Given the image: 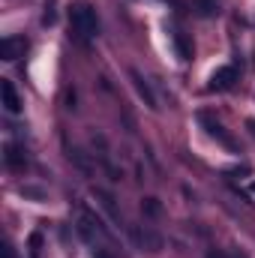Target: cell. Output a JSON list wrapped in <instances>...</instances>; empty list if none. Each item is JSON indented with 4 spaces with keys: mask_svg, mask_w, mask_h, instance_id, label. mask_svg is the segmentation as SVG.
<instances>
[{
    "mask_svg": "<svg viewBox=\"0 0 255 258\" xmlns=\"http://www.w3.org/2000/svg\"><path fill=\"white\" fill-rule=\"evenodd\" d=\"M96 198H99V204L105 207V213H108V216H111L114 222H120V210L114 207V198H111V195L105 192V189H96Z\"/></svg>",
    "mask_w": 255,
    "mask_h": 258,
    "instance_id": "30bf717a",
    "label": "cell"
},
{
    "mask_svg": "<svg viewBox=\"0 0 255 258\" xmlns=\"http://www.w3.org/2000/svg\"><path fill=\"white\" fill-rule=\"evenodd\" d=\"M192 6H195V12H198V15H204V18H207V15H213V12L219 9V0H192Z\"/></svg>",
    "mask_w": 255,
    "mask_h": 258,
    "instance_id": "8fae6325",
    "label": "cell"
},
{
    "mask_svg": "<svg viewBox=\"0 0 255 258\" xmlns=\"http://www.w3.org/2000/svg\"><path fill=\"white\" fill-rule=\"evenodd\" d=\"M27 48H30V42H27L24 36H6V39L0 42V54H3V60H9V63H15L18 57H24Z\"/></svg>",
    "mask_w": 255,
    "mask_h": 258,
    "instance_id": "7a4b0ae2",
    "label": "cell"
},
{
    "mask_svg": "<svg viewBox=\"0 0 255 258\" xmlns=\"http://www.w3.org/2000/svg\"><path fill=\"white\" fill-rule=\"evenodd\" d=\"M141 210H144L147 216H159V210H162V207H159V201H156V198H144V201H141Z\"/></svg>",
    "mask_w": 255,
    "mask_h": 258,
    "instance_id": "4fadbf2b",
    "label": "cell"
},
{
    "mask_svg": "<svg viewBox=\"0 0 255 258\" xmlns=\"http://www.w3.org/2000/svg\"><path fill=\"white\" fill-rule=\"evenodd\" d=\"M129 78L135 81V90H138V96L144 99V105H147L150 111H156L159 105H156V96H153V90H150V84L144 81V75H141L138 69H129Z\"/></svg>",
    "mask_w": 255,
    "mask_h": 258,
    "instance_id": "8992f818",
    "label": "cell"
},
{
    "mask_svg": "<svg viewBox=\"0 0 255 258\" xmlns=\"http://www.w3.org/2000/svg\"><path fill=\"white\" fill-rule=\"evenodd\" d=\"M234 81H237V66H222V69H216L213 75H210V90H231L234 87Z\"/></svg>",
    "mask_w": 255,
    "mask_h": 258,
    "instance_id": "5b68a950",
    "label": "cell"
},
{
    "mask_svg": "<svg viewBox=\"0 0 255 258\" xmlns=\"http://www.w3.org/2000/svg\"><path fill=\"white\" fill-rule=\"evenodd\" d=\"M237 258H246V255H240V252H237Z\"/></svg>",
    "mask_w": 255,
    "mask_h": 258,
    "instance_id": "e0dca14e",
    "label": "cell"
},
{
    "mask_svg": "<svg viewBox=\"0 0 255 258\" xmlns=\"http://www.w3.org/2000/svg\"><path fill=\"white\" fill-rule=\"evenodd\" d=\"M39 243H42V237H39V234H33V237H30V255H33V258L39 255Z\"/></svg>",
    "mask_w": 255,
    "mask_h": 258,
    "instance_id": "5bb4252c",
    "label": "cell"
},
{
    "mask_svg": "<svg viewBox=\"0 0 255 258\" xmlns=\"http://www.w3.org/2000/svg\"><path fill=\"white\" fill-rule=\"evenodd\" d=\"M69 30L75 36V42H81V45L96 39L99 36V15H96V9L87 6V3H75L69 9Z\"/></svg>",
    "mask_w": 255,
    "mask_h": 258,
    "instance_id": "6da1fadb",
    "label": "cell"
},
{
    "mask_svg": "<svg viewBox=\"0 0 255 258\" xmlns=\"http://www.w3.org/2000/svg\"><path fill=\"white\" fill-rule=\"evenodd\" d=\"M0 96H3V108L9 114H18L21 111V99H18V90L12 81H0Z\"/></svg>",
    "mask_w": 255,
    "mask_h": 258,
    "instance_id": "52a82bcc",
    "label": "cell"
},
{
    "mask_svg": "<svg viewBox=\"0 0 255 258\" xmlns=\"http://www.w3.org/2000/svg\"><path fill=\"white\" fill-rule=\"evenodd\" d=\"M171 42H174L177 57H180V60H189V57H192V48H189V42H186V36H183L180 30H174V33H171Z\"/></svg>",
    "mask_w": 255,
    "mask_h": 258,
    "instance_id": "9c48e42d",
    "label": "cell"
},
{
    "mask_svg": "<svg viewBox=\"0 0 255 258\" xmlns=\"http://www.w3.org/2000/svg\"><path fill=\"white\" fill-rule=\"evenodd\" d=\"M3 258H15V255H12V246H9V243H3Z\"/></svg>",
    "mask_w": 255,
    "mask_h": 258,
    "instance_id": "9a60e30c",
    "label": "cell"
},
{
    "mask_svg": "<svg viewBox=\"0 0 255 258\" xmlns=\"http://www.w3.org/2000/svg\"><path fill=\"white\" fill-rule=\"evenodd\" d=\"M6 165L9 168H24L27 159H24V150L18 144H6Z\"/></svg>",
    "mask_w": 255,
    "mask_h": 258,
    "instance_id": "ba28073f",
    "label": "cell"
},
{
    "mask_svg": "<svg viewBox=\"0 0 255 258\" xmlns=\"http://www.w3.org/2000/svg\"><path fill=\"white\" fill-rule=\"evenodd\" d=\"M93 258H111L105 249H93Z\"/></svg>",
    "mask_w": 255,
    "mask_h": 258,
    "instance_id": "2e32d148",
    "label": "cell"
},
{
    "mask_svg": "<svg viewBox=\"0 0 255 258\" xmlns=\"http://www.w3.org/2000/svg\"><path fill=\"white\" fill-rule=\"evenodd\" d=\"M198 120H201V126H204V132H207L210 138H216L219 144H225V147H231V150H234V138L225 132V126H222L219 120H213L210 114H198Z\"/></svg>",
    "mask_w": 255,
    "mask_h": 258,
    "instance_id": "3957f363",
    "label": "cell"
},
{
    "mask_svg": "<svg viewBox=\"0 0 255 258\" xmlns=\"http://www.w3.org/2000/svg\"><path fill=\"white\" fill-rule=\"evenodd\" d=\"M132 240L138 249H147V252H159L162 249V237L150 228H132Z\"/></svg>",
    "mask_w": 255,
    "mask_h": 258,
    "instance_id": "277c9868",
    "label": "cell"
},
{
    "mask_svg": "<svg viewBox=\"0 0 255 258\" xmlns=\"http://www.w3.org/2000/svg\"><path fill=\"white\" fill-rule=\"evenodd\" d=\"M252 192H255V183H252Z\"/></svg>",
    "mask_w": 255,
    "mask_h": 258,
    "instance_id": "ac0fdd59",
    "label": "cell"
},
{
    "mask_svg": "<svg viewBox=\"0 0 255 258\" xmlns=\"http://www.w3.org/2000/svg\"><path fill=\"white\" fill-rule=\"evenodd\" d=\"M69 159H72V162H75L84 174H90V171H93V168H90V162H87V156H84L81 150H75V147H72V150H69Z\"/></svg>",
    "mask_w": 255,
    "mask_h": 258,
    "instance_id": "7c38bea8",
    "label": "cell"
}]
</instances>
